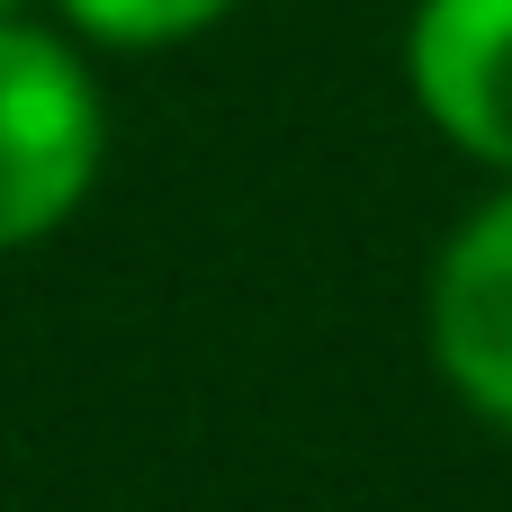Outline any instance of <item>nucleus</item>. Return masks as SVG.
Wrapping results in <instances>:
<instances>
[{"mask_svg": "<svg viewBox=\"0 0 512 512\" xmlns=\"http://www.w3.org/2000/svg\"><path fill=\"white\" fill-rule=\"evenodd\" d=\"M108 153V108L72 36L27 9L0 18V252H27L72 225Z\"/></svg>", "mask_w": 512, "mask_h": 512, "instance_id": "1", "label": "nucleus"}, {"mask_svg": "<svg viewBox=\"0 0 512 512\" xmlns=\"http://www.w3.org/2000/svg\"><path fill=\"white\" fill-rule=\"evenodd\" d=\"M405 90L468 162L512 180V0H414Z\"/></svg>", "mask_w": 512, "mask_h": 512, "instance_id": "2", "label": "nucleus"}, {"mask_svg": "<svg viewBox=\"0 0 512 512\" xmlns=\"http://www.w3.org/2000/svg\"><path fill=\"white\" fill-rule=\"evenodd\" d=\"M423 324H432L441 378H450L486 423L512 432V180L441 243Z\"/></svg>", "mask_w": 512, "mask_h": 512, "instance_id": "3", "label": "nucleus"}, {"mask_svg": "<svg viewBox=\"0 0 512 512\" xmlns=\"http://www.w3.org/2000/svg\"><path fill=\"white\" fill-rule=\"evenodd\" d=\"M234 0H63L72 36L117 45V54H153V45H189L225 18Z\"/></svg>", "mask_w": 512, "mask_h": 512, "instance_id": "4", "label": "nucleus"}, {"mask_svg": "<svg viewBox=\"0 0 512 512\" xmlns=\"http://www.w3.org/2000/svg\"><path fill=\"white\" fill-rule=\"evenodd\" d=\"M18 9H27V0H0V18H18Z\"/></svg>", "mask_w": 512, "mask_h": 512, "instance_id": "5", "label": "nucleus"}]
</instances>
